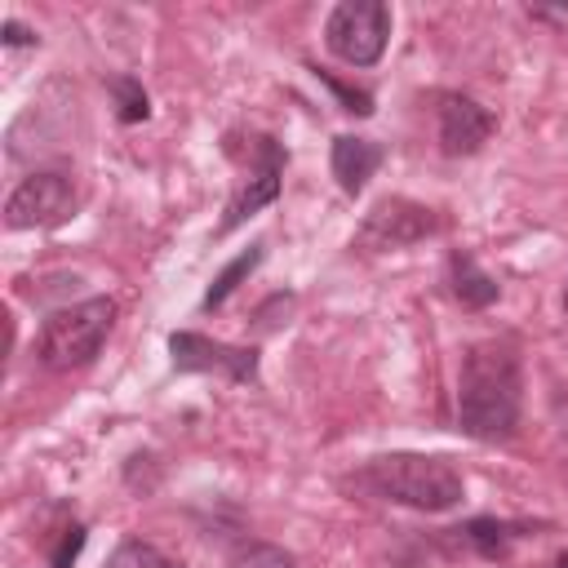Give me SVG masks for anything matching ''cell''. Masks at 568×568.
<instances>
[{
  "instance_id": "cell-1",
  "label": "cell",
  "mask_w": 568,
  "mask_h": 568,
  "mask_svg": "<svg viewBox=\"0 0 568 568\" xmlns=\"http://www.w3.org/2000/svg\"><path fill=\"white\" fill-rule=\"evenodd\" d=\"M524 373L506 342H475L457 373V426L470 439H510L519 426Z\"/></svg>"
},
{
  "instance_id": "cell-2",
  "label": "cell",
  "mask_w": 568,
  "mask_h": 568,
  "mask_svg": "<svg viewBox=\"0 0 568 568\" xmlns=\"http://www.w3.org/2000/svg\"><path fill=\"white\" fill-rule=\"evenodd\" d=\"M359 484L386 501H399V506H413V510H453L466 493L462 475L453 462L444 457H426V453H386V457H373L364 470H359Z\"/></svg>"
},
{
  "instance_id": "cell-3",
  "label": "cell",
  "mask_w": 568,
  "mask_h": 568,
  "mask_svg": "<svg viewBox=\"0 0 568 568\" xmlns=\"http://www.w3.org/2000/svg\"><path fill=\"white\" fill-rule=\"evenodd\" d=\"M111 324H115L111 297H84L75 306H58L36 333V355L44 368H80L102 351Z\"/></svg>"
},
{
  "instance_id": "cell-4",
  "label": "cell",
  "mask_w": 568,
  "mask_h": 568,
  "mask_svg": "<svg viewBox=\"0 0 568 568\" xmlns=\"http://www.w3.org/2000/svg\"><path fill=\"white\" fill-rule=\"evenodd\" d=\"M390 40V9L382 0H342L324 22V44L346 67H373Z\"/></svg>"
},
{
  "instance_id": "cell-5",
  "label": "cell",
  "mask_w": 568,
  "mask_h": 568,
  "mask_svg": "<svg viewBox=\"0 0 568 568\" xmlns=\"http://www.w3.org/2000/svg\"><path fill=\"white\" fill-rule=\"evenodd\" d=\"M75 213V186L67 173L40 169L31 178H22L9 200H4V222L13 231H36V226H62Z\"/></svg>"
},
{
  "instance_id": "cell-6",
  "label": "cell",
  "mask_w": 568,
  "mask_h": 568,
  "mask_svg": "<svg viewBox=\"0 0 568 568\" xmlns=\"http://www.w3.org/2000/svg\"><path fill=\"white\" fill-rule=\"evenodd\" d=\"M248 151H253V173H248V182L235 191V200L226 204V217H222V226H217V235H226V231H235L244 217H253L257 209H266V204H275L280 200V178H284V146L275 142V138H266V133H257V138H248Z\"/></svg>"
},
{
  "instance_id": "cell-7",
  "label": "cell",
  "mask_w": 568,
  "mask_h": 568,
  "mask_svg": "<svg viewBox=\"0 0 568 568\" xmlns=\"http://www.w3.org/2000/svg\"><path fill=\"white\" fill-rule=\"evenodd\" d=\"M169 355H173V368H182V373H222L231 382H257L253 346H226L204 333H173Z\"/></svg>"
},
{
  "instance_id": "cell-8",
  "label": "cell",
  "mask_w": 568,
  "mask_h": 568,
  "mask_svg": "<svg viewBox=\"0 0 568 568\" xmlns=\"http://www.w3.org/2000/svg\"><path fill=\"white\" fill-rule=\"evenodd\" d=\"M439 231V217L426 209V204H413V200H377L359 226V244L368 248H404V244H417L426 235Z\"/></svg>"
},
{
  "instance_id": "cell-9",
  "label": "cell",
  "mask_w": 568,
  "mask_h": 568,
  "mask_svg": "<svg viewBox=\"0 0 568 568\" xmlns=\"http://www.w3.org/2000/svg\"><path fill=\"white\" fill-rule=\"evenodd\" d=\"M439 146L444 155H475L493 138V111L470 93H439Z\"/></svg>"
},
{
  "instance_id": "cell-10",
  "label": "cell",
  "mask_w": 568,
  "mask_h": 568,
  "mask_svg": "<svg viewBox=\"0 0 568 568\" xmlns=\"http://www.w3.org/2000/svg\"><path fill=\"white\" fill-rule=\"evenodd\" d=\"M377 164H382V146L377 142L355 138V133L333 138V178H337V186L346 195H359L364 182L377 173Z\"/></svg>"
},
{
  "instance_id": "cell-11",
  "label": "cell",
  "mask_w": 568,
  "mask_h": 568,
  "mask_svg": "<svg viewBox=\"0 0 568 568\" xmlns=\"http://www.w3.org/2000/svg\"><path fill=\"white\" fill-rule=\"evenodd\" d=\"M497 280L470 257V253H453V297L466 306V311H484L497 302Z\"/></svg>"
},
{
  "instance_id": "cell-12",
  "label": "cell",
  "mask_w": 568,
  "mask_h": 568,
  "mask_svg": "<svg viewBox=\"0 0 568 568\" xmlns=\"http://www.w3.org/2000/svg\"><path fill=\"white\" fill-rule=\"evenodd\" d=\"M466 546H475L484 559H501L510 550V541L519 537V524H506V519H470L462 528H453Z\"/></svg>"
},
{
  "instance_id": "cell-13",
  "label": "cell",
  "mask_w": 568,
  "mask_h": 568,
  "mask_svg": "<svg viewBox=\"0 0 568 568\" xmlns=\"http://www.w3.org/2000/svg\"><path fill=\"white\" fill-rule=\"evenodd\" d=\"M257 262H262V244H253L248 253H240V257H235V262H231V266H226V271H222V275L209 284V293H204V311H217V306H222V302H226V297L240 288V280H244V275H248Z\"/></svg>"
},
{
  "instance_id": "cell-14",
  "label": "cell",
  "mask_w": 568,
  "mask_h": 568,
  "mask_svg": "<svg viewBox=\"0 0 568 568\" xmlns=\"http://www.w3.org/2000/svg\"><path fill=\"white\" fill-rule=\"evenodd\" d=\"M106 89H111V98H115V115H120L124 124H138V120L151 115V98H146V89H142L133 75H115Z\"/></svg>"
},
{
  "instance_id": "cell-15",
  "label": "cell",
  "mask_w": 568,
  "mask_h": 568,
  "mask_svg": "<svg viewBox=\"0 0 568 568\" xmlns=\"http://www.w3.org/2000/svg\"><path fill=\"white\" fill-rule=\"evenodd\" d=\"M231 568H297V559H293L284 546H271V541H244V546L231 555Z\"/></svg>"
},
{
  "instance_id": "cell-16",
  "label": "cell",
  "mask_w": 568,
  "mask_h": 568,
  "mask_svg": "<svg viewBox=\"0 0 568 568\" xmlns=\"http://www.w3.org/2000/svg\"><path fill=\"white\" fill-rule=\"evenodd\" d=\"M106 568H173L151 541H120L115 555L106 559Z\"/></svg>"
},
{
  "instance_id": "cell-17",
  "label": "cell",
  "mask_w": 568,
  "mask_h": 568,
  "mask_svg": "<svg viewBox=\"0 0 568 568\" xmlns=\"http://www.w3.org/2000/svg\"><path fill=\"white\" fill-rule=\"evenodd\" d=\"M80 550H84V524H71V528H62L58 546L49 550V564H53V568H71Z\"/></svg>"
},
{
  "instance_id": "cell-18",
  "label": "cell",
  "mask_w": 568,
  "mask_h": 568,
  "mask_svg": "<svg viewBox=\"0 0 568 568\" xmlns=\"http://www.w3.org/2000/svg\"><path fill=\"white\" fill-rule=\"evenodd\" d=\"M315 75H320V80H324V84H328V89H333V93L346 102L342 111H355V115H373V98H368L364 89H346V84H342V80H333L328 71H315Z\"/></svg>"
},
{
  "instance_id": "cell-19",
  "label": "cell",
  "mask_w": 568,
  "mask_h": 568,
  "mask_svg": "<svg viewBox=\"0 0 568 568\" xmlns=\"http://www.w3.org/2000/svg\"><path fill=\"white\" fill-rule=\"evenodd\" d=\"M0 36H4V44H13V49H18V44H36V31H27V27L13 22V18L0 27Z\"/></svg>"
},
{
  "instance_id": "cell-20",
  "label": "cell",
  "mask_w": 568,
  "mask_h": 568,
  "mask_svg": "<svg viewBox=\"0 0 568 568\" xmlns=\"http://www.w3.org/2000/svg\"><path fill=\"white\" fill-rule=\"evenodd\" d=\"M555 568H568V550H564V555H559V559H555Z\"/></svg>"
},
{
  "instance_id": "cell-21",
  "label": "cell",
  "mask_w": 568,
  "mask_h": 568,
  "mask_svg": "<svg viewBox=\"0 0 568 568\" xmlns=\"http://www.w3.org/2000/svg\"><path fill=\"white\" fill-rule=\"evenodd\" d=\"M564 306H568V293H564Z\"/></svg>"
}]
</instances>
